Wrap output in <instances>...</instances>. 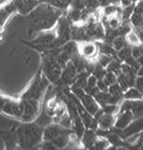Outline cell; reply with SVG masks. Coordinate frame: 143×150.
I'll return each instance as SVG.
<instances>
[{"label":"cell","instance_id":"obj_32","mask_svg":"<svg viewBox=\"0 0 143 150\" xmlns=\"http://www.w3.org/2000/svg\"><path fill=\"white\" fill-rule=\"evenodd\" d=\"M133 1L135 2V3H136V2H138V1H140V0H133Z\"/></svg>","mask_w":143,"mask_h":150},{"label":"cell","instance_id":"obj_1","mask_svg":"<svg viewBox=\"0 0 143 150\" xmlns=\"http://www.w3.org/2000/svg\"><path fill=\"white\" fill-rule=\"evenodd\" d=\"M64 15V11L48 3H41L33 9L28 16V36L33 37L40 32L54 29L59 19Z\"/></svg>","mask_w":143,"mask_h":150},{"label":"cell","instance_id":"obj_3","mask_svg":"<svg viewBox=\"0 0 143 150\" xmlns=\"http://www.w3.org/2000/svg\"><path fill=\"white\" fill-rule=\"evenodd\" d=\"M40 67L43 74L52 85H55L58 82L63 72L62 66L57 61V56L53 54L51 51L42 53V64Z\"/></svg>","mask_w":143,"mask_h":150},{"label":"cell","instance_id":"obj_14","mask_svg":"<svg viewBox=\"0 0 143 150\" xmlns=\"http://www.w3.org/2000/svg\"><path fill=\"white\" fill-rule=\"evenodd\" d=\"M104 19H105V23H103V25H104V27H106L105 29L115 30L120 26L122 24V22H123L120 13L110 15V16H108V17H104Z\"/></svg>","mask_w":143,"mask_h":150},{"label":"cell","instance_id":"obj_8","mask_svg":"<svg viewBox=\"0 0 143 150\" xmlns=\"http://www.w3.org/2000/svg\"><path fill=\"white\" fill-rule=\"evenodd\" d=\"M0 137L5 144V149H19L15 126L10 129H0Z\"/></svg>","mask_w":143,"mask_h":150},{"label":"cell","instance_id":"obj_27","mask_svg":"<svg viewBox=\"0 0 143 150\" xmlns=\"http://www.w3.org/2000/svg\"><path fill=\"white\" fill-rule=\"evenodd\" d=\"M103 109L104 113H110V114H116L119 110V105H113V103H108L103 106H101Z\"/></svg>","mask_w":143,"mask_h":150},{"label":"cell","instance_id":"obj_9","mask_svg":"<svg viewBox=\"0 0 143 150\" xmlns=\"http://www.w3.org/2000/svg\"><path fill=\"white\" fill-rule=\"evenodd\" d=\"M70 130H73V129L64 127V126H62L61 124H59L57 122H52L44 128V136H43V139L47 141H52L56 137L60 135V134L65 133V132H68Z\"/></svg>","mask_w":143,"mask_h":150},{"label":"cell","instance_id":"obj_22","mask_svg":"<svg viewBox=\"0 0 143 150\" xmlns=\"http://www.w3.org/2000/svg\"><path fill=\"white\" fill-rule=\"evenodd\" d=\"M114 57H112V56H109V55H105V54H99L98 55V57H96V61L98 63L99 65H101L103 67H104L106 69V67L108 66L109 63L111 62V60L113 59Z\"/></svg>","mask_w":143,"mask_h":150},{"label":"cell","instance_id":"obj_25","mask_svg":"<svg viewBox=\"0 0 143 150\" xmlns=\"http://www.w3.org/2000/svg\"><path fill=\"white\" fill-rule=\"evenodd\" d=\"M108 93H111L113 96H123V93L122 88H120V86L118 85V83H115L113 85L109 86L108 88Z\"/></svg>","mask_w":143,"mask_h":150},{"label":"cell","instance_id":"obj_20","mask_svg":"<svg viewBox=\"0 0 143 150\" xmlns=\"http://www.w3.org/2000/svg\"><path fill=\"white\" fill-rule=\"evenodd\" d=\"M110 146L111 144L108 141V139L105 138V137L98 136L96 141V144L93 146V149H107V148H110Z\"/></svg>","mask_w":143,"mask_h":150},{"label":"cell","instance_id":"obj_29","mask_svg":"<svg viewBox=\"0 0 143 150\" xmlns=\"http://www.w3.org/2000/svg\"><path fill=\"white\" fill-rule=\"evenodd\" d=\"M98 88L101 91H108V88L109 86H107V83L104 82L103 79H98Z\"/></svg>","mask_w":143,"mask_h":150},{"label":"cell","instance_id":"obj_11","mask_svg":"<svg viewBox=\"0 0 143 150\" xmlns=\"http://www.w3.org/2000/svg\"><path fill=\"white\" fill-rule=\"evenodd\" d=\"M134 119L135 117L130 109L118 110V112L116 113V121H115V124H114V127L123 129L126 127L130 122H132Z\"/></svg>","mask_w":143,"mask_h":150},{"label":"cell","instance_id":"obj_28","mask_svg":"<svg viewBox=\"0 0 143 150\" xmlns=\"http://www.w3.org/2000/svg\"><path fill=\"white\" fill-rule=\"evenodd\" d=\"M72 7H75V8L84 10L86 8V0H73L71 3Z\"/></svg>","mask_w":143,"mask_h":150},{"label":"cell","instance_id":"obj_15","mask_svg":"<svg viewBox=\"0 0 143 150\" xmlns=\"http://www.w3.org/2000/svg\"><path fill=\"white\" fill-rule=\"evenodd\" d=\"M123 98L124 100H143L142 98V93L138 88L135 86H130L129 88H127L126 91L123 93Z\"/></svg>","mask_w":143,"mask_h":150},{"label":"cell","instance_id":"obj_12","mask_svg":"<svg viewBox=\"0 0 143 150\" xmlns=\"http://www.w3.org/2000/svg\"><path fill=\"white\" fill-rule=\"evenodd\" d=\"M98 134L96 130H93L91 128H86L84 135L81 138V147L88 149H93V146L96 144V141L98 139Z\"/></svg>","mask_w":143,"mask_h":150},{"label":"cell","instance_id":"obj_16","mask_svg":"<svg viewBox=\"0 0 143 150\" xmlns=\"http://www.w3.org/2000/svg\"><path fill=\"white\" fill-rule=\"evenodd\" d=\"M121 12V6L117 4H108L106 6H103V8L101 9V14L103 17H108L110 15L117 14Z\"/></svg>","mask_w":143,"mask_h":150},{"label":"cell","instance_id":"obj_30","mask_svg":"<svg viewBox=\"0 0 143 150\" xmlns=\"http://www.w3.org/2000/svg\"><path fill=\"white\" fill-rule=\"evenodd\" d=\"M134 30H135V32L137 33V35H138V37H139L141 43H143V26L134 28Z\"/></svg>","mask_w":143,"mask_h":150},{"label":"cell","instance_id":"obj_26","mask_svg":"<svg viewBox=\"0 0 143 150\" xmlns=\"http://www.w3.org/2000/svg\"><path fill=\"white\" fill-rule=\"evenodd\" d=\"M104 82L107 83V86H111L113 85V83H117V75L116 73H113V72H107L105 74V76H104L103 78Z\"/></svg>","mask_w":143,"mask_h":150},{"label":"cell","instance_id":"obj_13","mask_svg":"<svg viewBox=\"0 0 143 150\" xmlns=\"http://www.w3.org/2000/svg\"><path fill=\"white\" fill-rule=\"evenodd\" d=\"M116 121V114L103 113L98 119V127L103 129H111L114 127Z\"/></svg>","mask_w":143,"mask_h":150},{"label":"cell","instance_id":"obj_31","mask_svg":"<svg viewBox=\"0 0 143 150\" xmlns=\"http://www.w3.org/2000/svg\"><path fill=\"white\" fill-rule=\"evenodd\" d=\"M133 3H135L133 0H120V1H119V5H120L122 8H123V7L129 6V5H131Z\"/></svg>","mask_w":143,"mask_h":150},{"label":"cell","instance_id":"obj_19","mask_svg":"<svg viewBox=\"0 0 143 150\" xmlns=\"http://www.w3.org/2000/svg\"><path fill=\"white\" fill-rule=\"evenodd\" d=\"M134 12H135V3L129 5V6H127V7H123V8L121 7L120 15H121L122 20H123V21H128Z\"/></svg>","mask_w":143,"mask_h":150},{"label":"cell","instance_id":"obj_4","mask_svg":"<svg viewBox=\"0 0 143 150\" xmlns=\"http://www.w3.org/2000/svg\"><path fill=\"white\" fill-rule=\"evenodd\" d=\"M0 113L22 120L24 105L20 98H12L0 91Z\"/></svg>","mask_w":143,"mask_h":150},{"label":"cell","instance_id":"obj_17","mask_svg":"<svg viewBox=\"0 0 143 150\" xmlns=\"http://www.w3.org/2000/svg\"><path fill=\"white\" fill-rule=\"evenodd\" d=\"M128 43H127V40H126V37L125 36H116L112 40L111 42V45L113 47V49L118 52L119 50H121L122 48L125 47Z\"/></svg>","mask_w":143,"mask_h":150},{"label":"cell","instance_id":"obj_6","mask_svg":"<svg viewBox=\"0 0 143 150\" xmlns=\"http://www.w3.org/2000/svg\"><path fill=\"white\" fill-rule=\"evenodd\" d=\"M112 131L118 134L121 138L126 139L127 137L134 135V134L140 133L143 131V117L134 119L132 122H130L128 125L123 129H119L116 127H112Z\"/></svg>","mask_w":143,"mask_h":150},{"label":"cell","instance_id":"obj_23","mask_svg":"<svg viewBox=\"0 0 143 150\" xmlns=\"http://www.w3.org/2000/svg\"><path fill=\"white\" fill-rule=\"evenodd\" d=\"M129 22L131 23V25L133 26V28L142 26V23H143V15H142V14H140V13H137V12H134V13L132 14V16L130 17Z\"/></svg>","mask_w":143,"mask_h":150},{"label":"cell","instance_id":"obj_5","mask_svg":"<svg viewBox=\"0 0 143 150\" xmlns=\"http://www.w3.org/2000/svg\"><path fill=\"white\" fill-rule=\"evenodd\" d=\"M76 76H78V70L73 64V62L70 61L66 67L63 69L62 75L58 82L55 83V86H61V88H70L75 83Z\"/></svg>","mask_w":143,"mask_h":150},{"label":"cell","instance_id":"obj_7","mask_svg":"<svg viewBox=\"0 0 143 150\" xmlns=\"http://www.w3.org/2000/svg\"><path fill=\"white\" fill-rule=\"evenodd\" d=\"M79 53L86 59L96 60L99 54L98 44L96 41L79 42Z\"/></svg>","mask_w":143,"mask_h":150},{"label":"cell","instance_id":"obj_21","mask_svg":"<svg viewBox=\"0 0 143 150\" xmlns=\"http://www.w3.org/2000/svg\"><path fill=\"white\" fill-rule=\"evenodd\" d=\"M106 73H107L106 69L104 67H103L101 65H99L98 63L96 61V65H94L93 70V72H91V74L96 76L98 79H103Z\"/></svg>","mask_w":143,"mask_h":150},{"label":"cell","instance_id":"obj_33","mask_svg":"<svg viewBox=\"0 0 143 150\" xmlns=\"http://www.w3.org/2000/svg\"><path fill=\"white\" fill-rule=\"evenodd\" d=\"M142 133H143V131H142Z\"/></svg>","mask_w":143,"mask_h":150},{"label":"cell","instance_id":"obj_18","mask_svg":"<svg viewBox=\"0 0 143 150\" xmlns=\"http://www.w3.org/2000/svg\"><path fill=\"white\" fill-rule=\"evenodd\" d=\"M116 56L119 60H121L122 62H124L127 58L130 57V56H132V45L127 44L125 47H123L121 50H119L118 52H117Z\"/></svg>","mask_w":143,"mask_h":150},{"label":"cell","instance_id":"obj_10","mask_svg":"<svg viewBox=\"0 0 143 150\" xmlns=\"http://www.w3.org/2000/svg\"><path fill=\"white\" fill-rule=\"evenodd\" d=\"M16 12L21 15H28L39 5L40 0H12Z\"/></svg>","mask_w":143,"mask_h":150},{"label":"cell","instance_id":"obj_24","mask_svg":"<svg viewBox=\"0 0 143 150\" xmlns=\"http://www.w3.org/2000/svg\"><path fill=\"white\" fill-rule=\"evenodd\" d=\"M125 37H126L127 43L130 44V45H132V46L140 44V43H141V41H140V39H139V37H138V35H137V33L135 32L134 28H133V30H132V31H130Z\"/></svg>","mask_w":143,"mask_h":150},{"label":"cell","instance_id":"obj_2","mask_svg":"<svg viewBox=\"0 0 143 150\" xmlns=\"http://www.w3.org/2000/svg\"><path fill=\"white\" fill-rule=\"evenodd\" d=\"M44 128L39 125L35 120L24 121L15 127L19 149L37 148L44 139Z\"/></svg>","mask_w":143,"mask_h":150}]
</instances>
